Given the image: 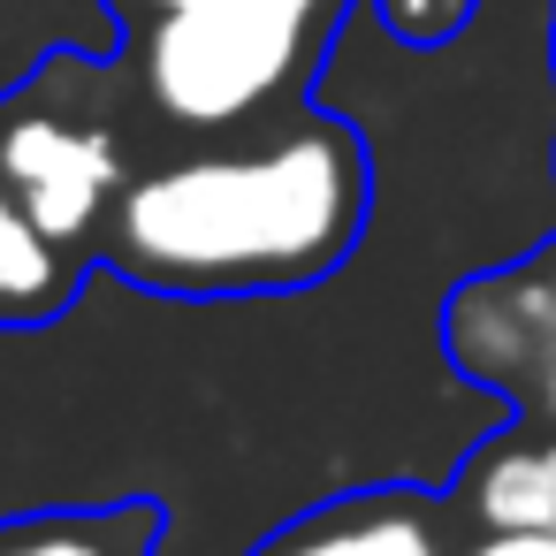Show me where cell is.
Here are the masks:
<instances>
[{
  "label": "cell",
  "mask_w": 556,
  "mask_h": 556,
  "mask_svg": "<svg viewBox=\"0 0 556 556\" xmlns=\"http://www.w3.org/2000/svg\"><path fill=\"white\" fill-rule=\"evenodd\" d=\"M366 237V138L305 115L244 153H184L123 184L100 267L161 298H275L328 282Z\"/></svg>",
  "instance_id": "1"
},
{
  "label": "cell",
  "mask_w": 556,
  "mask_h": 556,
  "mask_svg": "<svg viewBox=\"0 0 556 556\" xmlns=\"http://www.w3.org/2000/svg\"><path fill=\"white\" fill-rule=\"evenodd\" d=\"M343 0H184L138 31V92L161 123L214 138L290 100Z\"/></svg>",
  "instance_id": "2"
},
{
  "label": "cell",
  "mask_w": 556,
  "mask_h": 556,
  "mask_svg": "<svg viewBox=\"0 0 556 556\" xmlns=\"http://www.w3.org/2000/svg\"><path fill=\"white\" fill-rule=\"evenodd\" d=\"M92 260H77L9 184H0V328H47L70 313Z\"/></svg>",
  "instance_id": "6"
},
{
  "label": "cell",
  "mask_w": 556,
  "mask_h": 556,
  "mask_svg": "<svg viewBox=\"0 0 556 556\" xmlns=\"http://www.w3.org/2000/svg\"><path fill=\"white\" fill-rule=\"evenodd\" d=\"M161 533L153 503H115V510H24L0 518V556H146Z\"/></svg>",
  "instance_id": "8"
},
{
  "label": "cell",
  "mask_w": 556,
  "mask_h": 556,
  "mask_svg": "<svg viewBox=\"0 0 556 556\" xmlns=\"http://www.w3.org/2000/svg\"><path fill=\"white\" fill-rule=\"evenodd\" d=\"M457 510L472 526L556 533V434H503V442H488L465 465V480H457Z\"/></svg>",
  "instance_id": "7"
},
{
  "label": "cell",
  "mask_w": 556,
  "mask_h": 556,
  "mask_svg": "<svg viewBox=\"0 0 556 556\" xmlns=\"http://www.w3.org/2000/svg\"><path fill=\"white\" fill-rule=\"evenodd\" d=\"M0 184H9L77 260H100L108 206L123 199L115 138L54 100V77H31L0 100Z\"/></svg>",
  "instance_id": "3"
},
{
  "label": "cell",
  "mask_w": 556,
  "mask_h": 556,
  "mask_svg": "<svg viewBox=\"0 0 556 556\" xmlns=\"http://www.w3.org/2000/svg\"><path fill=\"white\" fill-rule=\"evenodd\" d=\"M450 358L457 374L503 389L510 404H526L533 419L556 427V290L533 267H503V275H480L450 298Z\"/></svg>",
  "instance_id": "4"
},
{
  "label": "cell",
  "mask_w": 556,
  "mask_h": 556,
  "mask_svg": "<svg viewBox=\"0 0 556 556\" xmlns=\"http://www.w3.org/2000/svg\"><path fill=\"white\" fill-rule=\"evenodd\" d=\"M168 9H184V0H108V16H123L130 31H146V24L168 16Z\"/></svg>",
  "instance_id": "10"
},
{
  "label": "cell",
  "mask_w": 556,
  "mask_h": 556,
  "mask_svg": "<svg viewBox=\"0 0 556 556\" xmlns=\"http://www.w3.org/2000/svg\"><path fill=\"white\" fill-rule=\"evenodd\" d=\"M442 510L450 503L412 495V488H366V495H336V503L305 510L252 556H450Z\"/></svg>",
  "instance_id": "5"
},
{
  "label": "cell",
  "mask_w": 556,
  "mask_h": 556,
  "mask_svg": "<svg viewBox=\"0 0 556 556\" xmlns=\"http://www.w3.org/2000/svg\"><path fill=\"white\" fill-rule=\"evenodd\" d=\"M450 556H556V533H526V526H480L465 548Z\"/></svg>",
  "instance_id": "9"
},
{
  "label": "cell",
  "mask_w": 556,
  "mask_h": 556,
  "mask_svg": "<svg viewBox=\"0 0 556 556\" xmlns=\"http://www.w3.org/2000/svg\"><path fill=\"white\" fill-rule=\"evenodd\" d=\"M442 9H450V16H457V24H465V9H472V0H442Z\"/></svg>",
  "instance_id": "12"
},
{
  "label": "cell",
  "mask_w": 556,
  "mask_h": 556,
  "mask_svg": "<svg viewBox=\"0 0 556 556\" xmlns=\"http://www.w3.org/2000/svg\"><path fill=\"white\" fill-rule=\"evenodd\" d=\"M541 275H548V290H556V252H541Z\"/></svg>",
  "instance_id": "11"
}]
</instances>
